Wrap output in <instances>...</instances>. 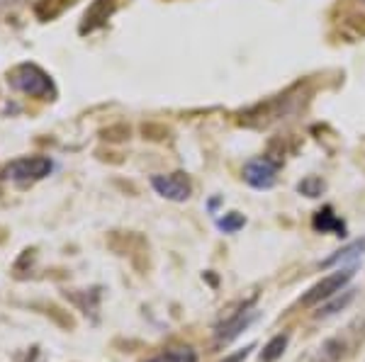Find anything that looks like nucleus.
<instances>
[{"instance_id": "obj_1", "label": "nucleus", "mask_w": 365, "mask_h": 362, "mask_svg": "<svg viewBox=\"0 0 365 362\" xmlns=\"http://www.w3.org/2000/svg\"><path fill=\"white\" fill-rule=\"evenodd\" d=\"M8 80L15 90L25 92L29 97H37V100H54L56 97L54 80L37 63H20V66H15L8 73Z\"/></svg>"}, {"instance_id": "obj_2", "label": "nucleus", "mask_w": 365, "mask_h": 362, "mask_svg": "<svg viewBox=\"0 0 365 362\" xmlns=\"http://www.w3.org/2000/svg\"><path fill=\"white\" fill-rule=\"evenodd\" d=\"M356 272H358V262H353L351 267H341L339 272H334V275L324 277L322 282H317L314 287H312L307 294L299 299V304H302V307H314V304H319V302L329 299V297L339 294V292L351 282Z\"/></svg>"}, {"instance_id": "obj_3", "label": "nucleus", "mask_w": 365, "mask_h": 362, "mask_svg": "<svg viewBox=\"0 0 365 362\" xmlns=\"http://www.w3.org/2000/svg\"><path fill=\"white\" fill-rule=\"evenodd\" d=\"M51 161L46 156H27V159H17L3 171V178H10L15 183H34L42 180L51 173Z\"/></svg>"}, {"instance_id": "obj_4", "label": "nucleus", "mask_w": 365, "mask_h": 362, "mask_svg": "<svg viewBox=\"0 0 365 362\" xmlns=\"http://www.w3.org/2000/svg\"><path fill=\"white\" fill-rule=\"evenodd\" d=\"M151 188L170 202H185V200H190V195H192V183L182 171H175L168 175H154V178H151Z\"/></svg>"}, {"instance_id": "obj_5", "label": "nucleus", "mask_w": 365, "mask_h": 362, "mask_svg": "<svg viewBox=\"0 0 365 362\" xmlns=\"http://www.w3.org/2000/svg\"><path fill=\"white\" fill-rule=\"evenodd\" d=\"M244 180L253 190H270L278 183V163L261 156V159H251L244 166Z\"/></svg>"}, {"instance_id": "obj_6", "label": "nucleus", "mask_w": 365, "mask_h": 362, "mask_svg": "<svg viewBox=\"0 0 365 362\" xmlns=\"http://www.w3.org/2000/svg\"><path fill=\"white\" fill-rule=\"evenodd\" d=\"M258 316H261V312H256V309H251V307H244L241 312L234 314V316L225 319L215 331V346H227V343H232L241 331H246L253 321H258Z\"/></svg>"}, {"instance_id": "obj_7", "label": "nucleus", "mask_w": 365, "mask_h": 362, "mask_svg": "<svg viewBox=\"0 0 365 362\" xmlns=\"http://www.w3.org/2000/svg\"><path fill=\"white\" fill-rule=\"evenodd\" d=\"M117 3L115 0H93V5L86 10L83 22H81V34L93 32V29L103 27L110 20V15L115 13Z\"/></svg>"}, {"instance_id": "obj_8", "label": "nucleus", "mask_w": 365, "mask_h": 362, "mask_svg": "<svg viewBox=\"0 0 365 362\" xmlns=\"http://www.w3.org/2000/svg\"><path fill=\"white\" fill-rule=\"evenodd\" d=\"M68 302H73L86 316H93V321H98V304H100V287L93 289H66L63 292Z\"/></svg>"}, {"instance_id": "obj_9", "label": "nucleus", "mask_w": 365, "mask_h": 362, "mask_svg": "<svg viewBox=\"0 0 365 362\" xmlns=\"http://www.w3.org/2000/svg\"><path fill=\"white\" fill-rule=\"evenodd\" d=\"M312 226H314V231H319V233H334V236H341V238L346 236V224L341 221V217L334 212V207H329V204L314 214Z\"/></svg>"}, {"instance_id": "obj_10", "label": "nucleus", "mask_w": 365, "mask_h": 362, "mask_svg": "<svg viewBox=\"0 0 365 362\" xmlns=\"http://www.w3.org/2000/svg\"><path fill=\"white\" fill-rule=\"evenodd\" d=\"M32 309H37L39 314H44L46 319L54 321L58 329H63V331H73L76 329V319L71 316V312H66V309L54 304V302H37V304H32Z\"/></svg>"}, {"instance_id": "obj_11", "label": "nucleus", "mask_w": 365, "mask_h": 362, "mask_svg": "<svg viewBox=\"0 0 365 362\" xmlns=\"http://www.w3.org/2000/svg\"><path fill=\"white\" fill-rule=\"evenodd\" d=\"M363 253H365V236L349 243L346 248L336 250L334 255H329V258L322 262V267H331V265H339V262H346V260H356V258H361Z\"/></svg>"}, {"instance_id": "obj_12", "label": "nucleus", "mask_w": 365, "mask_h": 362, "mask_svg": "<svg viewBox=\"0 0 365 362\" xmlns=\"http://www.w3.org/2000/svg\"><path fill=\"white\" fill-rule=\"evenodd\" d=\"M71 5H73V0H37V5H34V15H37L42 22L54 20L56 15H61L63 10L71 8Z\"/></svg>"}, {"instance_id": "obj_13", "label": "nucleus", "mask_w": 365, "mask_h": 362, "mask_svg": "<svg viewBox=\"0 0 365 362\" xmlns=\"http://www.w3.org/2000/svg\"><path fill=\"white\" fill-rule=\"evenodd\" d=\"M353 299H356V289H346V292H341V294H339V297H334V299L329 302V304L319 307V312L314 314V319H329V316H334V314L344 312V309L349 307Z\"/></svg>"}, {"instance_id": "obj_14", "label": "nucleus", "mask_w": 365, "mask_h": 362, "mask_svg": "<svg viewBox=\"0 0 365 362\" xmlns=\"http://www.w3.org/2000/svg\"><path fill=\"white\" fill-rule=\"evenodd\" d=\"M290 343V334H278L266 343V348L261 350V362H278L282 358V353L287 350Z\"/></svg>"}, {"instance_id": "obj_15", "label": "nucleus", "mask_w": 365, "mask_h": 362, "mask_svg": "<svg viewBox=\"0 0 365 362\" xmlns=\"http://www.w3.org/2000/svg\"><path fill=\"white\" fill-rule=\"evenodd\" d=\"M34 258H37V248H25L20 253V258L15 260L13 270H10V275L15 280H29L32 277V265H34Z\"/></svg>"}, {"instance_id": "obj_16", "label": "nucleus", "mask_w": 365, "mask_h": 362, "mask_svg": "<svg viewBox=\"0 0 365 362\" xmlns=\"http://www.w3.org/2000/svg\"><path fill=\"white\" fill-rule=\"evenodd\" d=\"M146 362H197V353L187 346H178V348H170L166 353L156 355V358H151Z\"/></svg>"}, {"instance_id": "obj_17", "label": "nucleus", "mask_w": 365, "mask_h": 362, "mask_svg": "<svg viewBox=\"0 0 365 362\" xmlns=\"http://www.w3.org/2000/svg\"><path fill=\"white\" fill-rule=\"evenodd\" d=\"M297 192L314 200V197H322L324 192H327V183H324L319 175H307V178H302L297 183Z\"/></svg>"}, {"instance_id": "obj_18", "label": "nucleus", "mask_w": 365, "mask_h": 362, "mask_svg": "<svg viewBox=\"0 0 365 362\" xmlns=\"http://www.w3.org/2000/svg\"><path fill=\"white\" fill-rule=\"evenodd\" d=\"M217 226H220V231H225V233H237L239 229L246 226V217L239 212H229L222 219H217Z\"/></svg>"}, {"instance_id": "obj_19", "label": "nucleus", "mask_w": 365, "mask_h": 362, "mask_svg": "<svg viewBox=\"0 0 365 362\" xmlns=\"http://www.w3.org/2000/svg\"><path fill=\"white\" fill-rule=\"evenodd\" d=\"M251 350H256V343H249V346H246L244 350H239L237 355H232V358H227L225 362H244V360L251 355Z\"/></svg>"}, {"instance_id": "obj_20", "label": "nucleus", "mask_w": 365, "mask_h": 362, "mask_svg": "<svg viewBox=\"0 0 365 362\" xmlns=\"http://www.w3.org/2000/svg\"><path fill=\"white\" fill-rule=\"evenodd\" d=\"M8 236H10V229H8V226L0 224V246H3V243L8 241Z\"/></svg>"}, {"instance_id": "obj_21", "label": "nucleus", "mask_w": 365, "mask_h": 362, "mask_svg": "<svg viewBox=\"0 0 365 362\" xmlns=\"http://www.w3.org/2000/svg\"><path fill=\"white\" fill-rule=\"evenodd\" d=\"M217 204H220V197H215V200H212V202H210V212H212V214H215Z\"/></svg>"}]
</instances>
